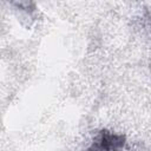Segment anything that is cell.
Listing matches in <instances>:
<instances>
[{
    "instance_id": "1",
    "label": "cell",
    "mask_w": 151,
    "mask_h": 151,
    "mask_svg": "<svg viewBox=\"0 0 151 151\" xmlns=\"http://www.w3.org/2000/svg\"><path fill=\"white\" fill-rule=\"evenodd\" d=\"M126 137L123 134L113 133L109 130H101L93 140L90 150H119L125 146Z\"/></svg>"
}]
</instances>
